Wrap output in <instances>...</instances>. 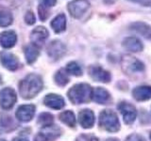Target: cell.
<instances>
[{
	"instance_id": "1",
	"label": "cell",
	"mask_w": 151,
	"mask_h": 141,
	"mask_svg": "<svg viewBox=\"0 0 151 141\" xmlns=\"http://www.w3.org/2000/svg\"><path fill=\"white\" fill-rule=\"evenodd\" d=\"M42 88V78L38 74H28L19 84V91L23 98L31 99L35 97Z\"/></svg>"
},
{
	"instance_id": "2",
	"label": "cell",
	"mask_w": 151,
	"mask_h": 141,
	"mask_svg": "<svg viewBox=\"0 0 151 141\" xmlns=\"http://www.w3.org/2000/svg\"><path fill=\"white\" fill-rule=\"evenodd\" d=\"M93 88L88 84H77L72 87L67 93L69 100L75 105L88 103L92 99Z\"/></svg>"
},
{
	"instance_id": "3",
	"label": "cell",
	"mask_w": 151,
	"mask_h": 141,
	"mask_svg": "<svg viewBox=\"0 0 151 141\" xmlns=\"http://www.w3.org/2000/svg\"><path fill=\"white\" fill-rule=\"evenodd\" d=\"M99 125L108 132H117L120 128L116 113L111 110H103L99 115Z\"/></svg>"
},
{
	"instance_id": "4",
	"label": "cell",
	"mask_w": 151,
	"mask_h": 141,
	"mask_svg": "<svg viewBox=\"0 0 151 141\" xmlns=\"http://www.w3.org/2000/svg\"><path fill=\"white\" fill-rule=\"evenodd\" d=\"M122 68L127 73H136L143 72L145 65L134 56L126 55L122 58Z\"/></svg>"
},
{
	"instance_id": "5",
	"label": "cell",
	"mask_w": 151,
	"mask_h": 141,
	"mask_svg": "<svg viewBox=\"0 0 151 141\" xmlns=\"http://www.w3.org/2000/svg\"><path fill=\"white\" fill-rule=\"evenodd\" d=\"M90 3L87 0H73L68 4V11L71 16L78 19L88 11Z\"/></svg>"
},
{
	"instance_id": "6",
	"label": "cell",
	"mask_w": 151,
	"mask_h": 141,
	"mask_svg": "<svg viewBox=\"0 0 151 141\" xmlns=\"http://www.w3.org/2000/svg\"><path fill=\"white\" fill-rule=\"evenodd\" d=\"M17 96L15 91L11 88H5L0 91V105L4 109H11L15 105Z\"/></svg>"
},
{
	"instance_id": "7",
	"label": "cell",
	"mask_w": 151,
	"mask_h": 141,
	"mask_svg": "<svg viewBox=\"0 0 151 141\" xmlns=\"http://www.w3.org/2000/svg\"><path fill=\"white\" fill-rule=\"evenodd\" d=\"M117 107H118V109H119V111L121 112L125 123L131 124L132 122L135 120L136 116H137L136 108L132 105H130L129 103L122 102L118 105Z\"/></svg>"
},
{
	"instance_id": "8",
	"label": "cell",
	"mask_w": 151,
	"mask_h": 141,
	"mask_svg": "<svg viewBox=\"0 0 151 141\" xmlns=\"http://www.w3.org/2000/svg\"><path fill=\"white\" fill-rule=\"evenodd\" d=\"M89 74L94 81L108 83L111 81V73L108 70H104L100 66H90L89 68Z\"/></svg>"
},
{
	"instance_id": "9",
	"label": "cell",
	"mask_w": 151,
	"mask_h": 141,
	"mask_svg": "<svg viewBox=\"0 0 151 141\" xmlns=\"http://www.w3.org/2000/svg\"><path fill=\"white\" fill-rule=\"evenodd\" d=\"M66 52V47L65 45L61 42L60 41H53L47 46V54L51 58L55 60L60 59Z\"/></svg>"
},
{
	"instance_id": "10",
	"label": "cell",
	"mask_w": 151,
	"mask_h": 141,
	"mask_svg": "<svg viewBox=\"0 0 151 141\" xmlns=\"http://www.w3.org/2000/svg\"><path fill=\"white\" fill-rule=\"evenodd\" d=\"M48 38V31L44 26H37L32 30L30 40L32 44L37 47H40L45 43V41Z\"/></svg>"
},
{
	"instance_id": "11",
	"label": "cell",
	"mask_w": 151,
	"mask_h": 141,
	"mask_svg": "<svg viewBox=\"0 0 151 141\" xmlns=\"http://www.w3.org/2000/svg\"><path fill=\"white\" fill-rule=\"evenodd\" d=\"M0 62L5 68L9 70H15L19 65L17 56L7 51H2L0 53Z\"/></svg>"
},
{
	"instance_id": "12",
	"label": "cell",
	"mask_w": 151,
	"mask_h": 141,
	"mask_svg": "<svg viewBox=\"0 0 151 141\" xmlns=\"http://www.w3.org/2000/svg\"><path fill=\"white\" fill-rule=\"evenodd\" d=\"M35 114V106L32 105H24L18 107L16 118L23 122H27L32 120Z\"/></svg>"
},
{
	"instance_id": "13",
	"label": "cell",
	"mask_w": 151,
	"mask_h": 141,
	"mask_svg": "<svg viewBox=\"0 0 151 141\" xmlns=\"http://www.w3.org/2000/svg\"><path fill=\"white\" fill-rule=\"evenodd\" d=\"M79 123L83 128H92L94 123V114L90 109H83L78 114Z\"/></svg>"
},
{
	"instance_id": "14",
	"label": "cell",
	"mask_w": 151,
	"mask_h": 141,
	"mask_svg": "<svg viewBox=\"0 0 151 141\" xmlns=\"http://www.w3.org/2000/svg\"><path fill=\"white\" fill-rule=\"evenodd\" d=\"M45 105L52 109H61L64 106V100L63 97L57 94H48L44 99Z\"/></svg>"
},
{
	"instance_id": "15",
	"label": "cell",
	"mask_w": 151,
	"mask_h": 141,
	"mask_svg": "<svg viewBox=\"0 0 151 141\" xmlns=\"http://www.w3.org/2000/svg\"><path fill=\"white\" fill-rule=\"evenodd\" d=\"M16 41V33L12 30L4 31L1 34V38H0V42H1V45L4 48H12V47L15 45Z\"/></svg>"
},
{
	"instance_id": "16",
	"label": "cell",
	"mask_w": 151,
	"mask_h": 141,
	"mask_svg": "<svg viewBox=\"0 0 151 141\" xmlns=\"http://www.w3.org/2000/svg\"><path fill=\"white\" fill-rule=\"evenodd\" d=\"M92 99L100 105H106L109 101L111 100V96L109 92L103 88H96L93 89V94H92Z\"/></svg>"
},
{
	"instance_id": "17",
	"label": "cell",
	"mask_w": 151,
	"mask_h": 141,
	"mask_svg": "<svg viewBox=\"0 0 151 141\" xmlns=\"http://www.w3.org/2000/svg\"><path fill=\"white\" fill-rule=\"evenodd\" d=\"M123 46L124 48H126L127 50H129L130 52H140L143 50L144 46L142 41L137 39L135 37H127L123 41Z\"/></svg>"
},
{
	"instance_id": "18",
	"label": "cell",
	"mask_w": 151,
	"mask_h": 141,
	"mask_svg": "<svg viewBox=\"0 0 151 141\" xmlns=\"http://www.w3.org/2000/svg\"><path fill=\"white\" fill-rule=\"evenodd\" d=\"M131 29L136 31L145 39L151 41V26L144 22H135L130 26Z\"/></svg>"
},
{
	"instance_id": "19",
	"label": "cell",
	"mask_w": 151,
	"mask_h": 141,
	"mask_svg": "<svg viewBox=\"0 0 151 141\" xmlns=\"http://www.w3.org/2000/svg\"><path fill=\"white\" fill-rule=\"evenodd\" d=\"M132 95L137 101H146L151 98V87L141 86L137 87L132 91Z\"/></svg>"
},
{
	"instance_id": "20",
	"label": "cell",
	"mask_w": 151,
	"mask_h": 141,
	"mask_svg": "<svg viewBox=\"0 0 151 141\" xmlns=\"http://www.w3.org/2000/svg\"><path fill=\"white\" fill-rule=\"evenodd\" d=\"M51 27L56 33H61L66 28V17L63 13L57 15L51 22Z\"/></svg>"
},
{
	"instance_id": "21",
	"label": "cell",
	"mask_w": 151,
	"mask_h": 141,
	"mask_svg": "<svg viewBox=\"0 0 151 141\" xmlns=\"http://www.w3.org/2000/svg\"><path fill=\"white\" fill-rule=\"evenodd\" d=\"M12 14L9 9L4 6H0V26L6 27L12 25Z\"/></svg>"
},
{
	"instance_id": "22",
	"label": "cell",
	"mask_w": 151,
	"mask_h": 141,
	"mask_svg": "<svg viewBox=\"0 0 151 141\" xmlns=\"http://www.w3.org/2000/svg\"><path fill=\"white\" fill-rule=\"evenodd\" d=\"M39 55H40L39 47L35 46L34 44L31 43L25 48V56L27 63L32 64L33 62H35V60L39 56Z\"/></svg>"
},
{
	"instance_id": "23",
	"label": "cell",
	"mask_w": 151,
	"mask_h": 141,
	"mask_svg": "<svg viewBox=\"0 0 151 141\" xmlns=\"http://www.w3.org/2000/svg\"><path fill=\"white\" fill-rule=\"evenodd\" d=\"M42 134H44L48 140H53L60 135V130L59 127L52 124L50 126L44 127V131H42Z\"/></svg>"
},
{
	"instance_id": "24",
	"label": "cell",
	"mask_w": 151,
	"mask_h": 141,
	"mask_svg": "<svg viewBox=\"0 0 151 141\" xmlns=\"http://www.w3.org/2000/svg\"><path fill=\"white\" fill-rule=\"evenodd\" d=\"M60 120L65 123L66 125H68L69 127H75L76 126V118L75 115L72 111L67 110L64 111L60 114Z\"/></svg>"
},
{
	"instance_id": "25",
	"label": "cell",
	"mask_w": 151,
	"mask_h": 141,
	"mask_svg": "<svg viewBox=\"0 0 151 141\" xmlns=\"http://www.w3.org/2000/svg\"><path fill=\"white\" fill-rule=\"evenodd\" d=\"M55 81L60 87H64L65 85L68 84L69 76H68V73L66 72V70L61 69L57 72V73L55 74Z\"/></svg>"
},
{
	"instance_id": "26",
	"label": "cell",
	"mask_w": 151,
	"mask_h": 141,
	"mask_svg": "<svg viewBox=\"0 0 151 141\" xmlns=\"http://www.w3.org/2000/svg\"><path fill=\"white\" fill-rule=\"evenodd\" d=\"M66 72L68 73V74H72L75 75V76H80L82 74V70L80 68V66L75 62V61H72V62H69L66 66Z\"/></svg>"
},
{
	"instance_id": "27",
	"label": "cell",
	"mask_w": 151,
	"mask_h": 141,
	"mask_svg": "<svg viewBox=\"0 0 151 141\" xmlns=\"http://www.w3.org/2000/svg\"><path fill=\"white\" fill-rule=\"evenodd\" d=\"M38 123L41 124L42 127H47L53 124V116L49 113H42L39 116Z\"/></svg>"
},
{
	"instance_id": "28",
	"label": "cell",
	"mask_w": 151,
	"mask_h": 141,
	"mask_svg": "<svg viewBox=\"0 0 151 141\" xmlns=\"http://www.w3.org/2000/svg\"><path fill=\"white\" fill-rule=\"evenodd\" d=\"M38 11H39V17L42 21H45L49 16L48 11H47V7L44 6V5H40L39 9H38Z\"/></svg>"
},
{
	"instance_id": "29",
	"label": "cell",
	"mask_w": 151,
	"mask_h": 141,
	"mask_svg": "<svg viewBox=\"0 0 151 141\" xmlns=\"http://www.w3.org/2000/svg\"><path fill=\"white\" fill-rule=\"evenodd\" d=\"M25 22L27 25H33L35 23V16L32 11H28L25 15Z\"/></svg>"
},
{
	"instance_id": "30",
	"label": "cell",
	"mask_w": 151,
	"mask_h": 141,
	"mask_svg": "<svg viewBox=\"0 0 151 141\" xmlns=\"http://www.w3.org/2000/svg\"><path fill=\"white\" fill-rule=\"evenodd\" d=\"M127 141H145V138L143 136H141L139 135H136V134H133V135H130L129 137L127 138Z\"/></svg>"
},
{
	"instance_id": "31",
	"label": "cell",
	"mask_w": 151,
	"mask_h": 141,
	"mask_svg": "<svg viewBox=\"0 0 151 141\" xmlns=\"http://www.w3.org/2000/svg\"><path fill=\"white\" fill-rule=\"evenodd\" d=\"M129 1L134 2V3H138L144 7L151 6V0H129Z\"/></svg>"
},
{
	"instance_id": "32",
	"label": "cell",
	"mask_w": 151,
	"mask_h": 141,
	"mask_svg": "<svg viewBox=\"0 0 151 141\" xmlns=\"http://www.w3.org/2000/svg\"><path fill=\"white\" fill-rule=\"evenodd\" d=\"M42 5L45 7H53L56 5L57 0H42Z\"/></svg>"
},
{
	"instance_id": "33",
	"label": "cell",
	"mask_w": 151,
	"mask_h": 141,
	"mask_svg": "<svg viewBox=\"0 0 151 141\" xmlns=\"http://www.w3.org/2000/svg\"><path fill=\"white\" fill-rule=\"evenodd\" d=\"M34 141H48V139H47V137L44 134H38L35 136Z\"/></svg>"
},
{
	"instance_id": "34",
	"label": "cell",
	"mask_w": 151,
	"mask_h": 141,
	"mask_svg": "<svg viewBox=\"0 0 151 141\" xmlns=\"http://www.w3.org/2000/svg\"><path fill=\"white\" fill-rule=\"evenodd\" d=\"M104 2H105V4L107 5H112L113 3H115L116 0H103Z\"/></svg>"
},
{
	"instance_id": "35",
	"label": "cell",
	"mask_w": 151,
	"mask_h": 141,
	"mask_svg": "<svg viewBox=\"0 0 151 141\" xmlns=\"http://www.w3.org/2000/svg\"><path fill=\"white\" fill-rule=\"evenodd\" d=\"M12 141H28V140L26 138H23V137H16V138H14Z\"/></svg>"
},
{
	"instance_id": "36",
	"label": "cell",
	"mask_w": 151,
	"mask_h": 141,
	"mask_svg": "<svg viewBox=\"0 0 151 141\" xmlns=\"http://www.w3.org/2000/svg\"><path fill=\"white\" fill-rule=\"evenodd\" d=\"M106 141H119V140L116 139V138H108Z\"/></svg>"
},
{
	"instance_id": "37",
	"label": "cell",
	"mask_w": 151,
	"mask_h": 141,
	"mask_svg": "<svg viewBox=\"0 0 151 141\" xmlns=\"http://www.w3.org/2000/svg\"><path fill=\"white\" fill-rule=\"evenodd\" d=\"M0 141H6V140H5V139H0Z\"/></svg>"
},
{
	"instance_id": "38",
	"label": "cell",
	"mask_w": 151,
	"mask_h": 141,
	"mask_svg": "<svg viewBox=\"0 0 151 141\" xmlns=\"http://www.w3.org/2000/svg\"><path fill=\"white\" fill-rule=\"evenodd\" d=\"M150 140H151V134H150Z\"/></svg>"
},
{
	"instance_id": "39",
	"label": "cell",
	"mask_w": 151,
	"mask_h": 141,
	"mask_svg": "<svg viewBox=\"0 0 151 141\" xmlns=\"http://www.w3.org/2000/svg\"><path fill=\"white\" fill-rule=\"evenodd\" d=\"M0 81H1V77H0Z\"/></svg>"
}]
</instances>
